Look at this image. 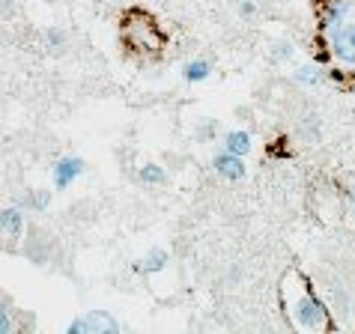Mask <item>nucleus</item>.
<instances>
[{
    "label": "nucleus",
    "instance_id": "2eb2a0df",
    "mask_svg": "<svg viewBox=\"0 0 355 334\" xmlns=\"http://www.w3.org/2000/svg\"><path fill=\"white\" fill-rule=\"evenodd\" d=\"M293 54H295V45H290V42H278V45H275L272 51H269V60L281 66V63H290V60H293Z\"/></svg>",
    "mask_w": 355,
    "mask_h": 334
},
{
    "label": "nucleus",
    "instance_id": "6e6552de",
    "mask_svg": "<svg viewBox=\"0 0 355 334\" xmlns=\"http://www.w3.org/2000/svg\"><path fill=\"white\" fill-rule=\"evenodd\" d=\"M0 227H3V236L6 239H21L24 236V227H27V215L21 206H3L0 212Z\"/></svg>",
    "mask_w": 355,
    "mask_h": 334
},
{
    "label": "nucleus",
    "instance_id": "6ab92c4d",
    "mask_svg": "<svg viewBox=\"0 0 355 334\" xmlns=\"http://www.w3.org/2000/svg\"><path fill=\"white\" fill-rule=\"evenodd\" d=\"M212 132H215V125H203V129L197 132V141H209Z\"/></svg>",
    "mask_w": 355,
    "mask_h": 334
},
{
    "label": "nucleus",
    "instance_id": "aec40b11",
    "mask_svg": "<svg viewBox=\"0 0 355 334\" xmlns=\"http://www.w3.org/2000/svg\"><path fill=\"white\" fill-rule=\"evenodd\" d=\"M347 203H349V209L355 212V185H349V188H347Z\"/></svg>",
    "mask_w": 355,
    "mask_h": 334
},
{
    "label": "nucleus",
    "instance_id": "f8f14e48",
    "mask_svg": "<svg viewBox=\"0 0 355 334\" xmlns=\"http://www.w3.org/2000/svg\"><path fill=\"white\" fill-rule=\"evenodd\" d=\"M167 263H171V254H167L164 248H153V251L141 260V266H137V272H144V274H155V272L167 269Z\"/></svg>",
    "mask_w": 355,
    "mask_h": 334
},
{
    "label": "nucleus",
    "instance_id": "39448f33",
    "mask_svg": "<svg viewBox=\"0 0 355 334\" xmlns=\"http://www.w3.org/2000/svg\"><path fill=\"white\" fill-rule=\"evenodd\" d=\"M66 334H120V322L107 310H84L66 326Z\"/></svg>",
    "mask_w": 355,
    "mask_h": 334
},
{
    "label": "nucleus",
    "instance_id": "1a4fd4ad",
    "mask_svg": "<svg viewBox=\"0 0 355 334\" xmlns=\"http://www.w3.org/2000/svg\"><path fill=\"white\" fill-rule=\"evenodd\" d=\"M221 146L227 152H233V155H242V159H248L251 150H254V137L251 132H245V129H230L224 134V141Z\"/></svg>",
    "mask_w": 355,
    "mask_h": 334
},
{
    "label": "nucleus",
    "instance_id": "ddd939ff",
    "mask_svg": "<svg viewBox=\"0 0 355 334\" xmlns=\"http://www.w3.org/2000/svg\"><path fill=\"white\" fill-rule=\"evenodd\" d=\"M137 179H141L144 185H164L167 182V173H164L162 164L146 161V164H141V170H137Z\"/></svg>",
    "mask_w": 355,
    "mask_h": 334
},
{
    "label": "nucleus",
    "instance_id": "4468645a",
    "mask_svg": "<svg viewBox=\"0 0 355 334\" xmlns=\"http://www.w3.org/2000/svg\"><path fill=\"white\" fill-rule=\"evenodd\" d=\"M0 334H18L15 310H12V304H9L6 299H3V304H0Z\"/></svg>",
    "mask_w": 355,
    "mask_h": 334
},
{
    "label": "nucleus",
    "instance_id": "0eeeda50",
    "mask_svg": "<svg viewBox=\"0 0 355 334\" xmlns=\"http://www.w3.org/2000/svg\"><path fill=\"white\" fill-rule=\"evenodd\" d=\"M212 167H215V173H218L221 179H227V182H242L245 176H248V167H245V159H242V155L227 152L224 146H221V152H215Z\"/></svg>",
    "mask_w": 355,
    "mask_h": 334
},
{
    "label": "nucleus",
    "instance_id": "20e7f679",
    "mask_svg": "<svg viewBox=\"0 0 355 334\" xmlns=\"http://www.w3.org/2000/svg\"><path fill=\"white\" fill-rule=\"evenodd\" d=\"M347 24H355V0H320L317 3V39Z\"/></svg>",
    "mask_w": 355,
    "mask_h": 334
},
{
    "label": "nucleus",
    "instance_id": "9d476101",
    "mask_svg": "<svg viewBox=\"0 0 355 334\" xmlns=\"http://www.w3.org/2000/svg\"><path fill=\"white\" fill-rule=\"evenodd\" d=\"M325 78H329V72L320 66V63H313V60H308V63H302V66H295L293 69V81L299 84V87H320Z\"/></svg>",
    "mask_w": 355,
    "mask_h": 334
},
{
    "label": "nucleus",
    "instance_id": "f257e3e1",
    "mask_svg": "<svg viewBox=\"0 0 355 334\" xmlns=\"http://www.w3.org/2000/svg\"><path fill=\"white\" fill-rule=\"evenodd\" d=\"M278 301L281 313L293 331L302 334H329L334 326V317L325 304L322 292H317L313 281L302 269H287L278 281Z\"/></svg>",
    "mask_w": 355,
    "mask_h": 334
},
{
    "label": "nucleus",
    "instance_id": "9b49d317",
    "mask_svg": "<svg viewBox=\"0 0 355 334\" xmlns=\"http://www.w3.org/2000/svg\"><path fill=\"white\" fill-rule=\"evenodd\" d=\"M209 75H212V63L206 60V57H194V60H189L182 66V81L185 84H203Z\"/></svg>",
    "mask_w": 355,
    "mask_h": 334
},
{
    "label": "nucleus",
    "instance_id": "dca6fc26",
    "mask_svg": "<svg viewBox=\"0 0 355 334\" xmlns=\"http://www.w3.org/2000/svg\"><path fill=\"white\" fill-rule=\"evenodd\" d=\"M45 45L48 48H54V51H60V48L66 45V36H63V30H45Z\"/></svg>",
    "mask_w": 355,
    "mask_h": 334
},
{
    "label": "nucleus",
    "instance_id": "f3484780",
    "mask_svg": "<svg viewBox=\"0 0 355 334\" xmlns=\"http://www.w3.org/2000/svg\"><path fill=\"white\" fill-rule=\"evenodd\" d=\"M27 206H31V209H45V206H48V191H31V194H27V200H24Z\"/></svg>",
    "mask_w": 355,
    "mask_h": 334
},
{
    "label": "nucleus",
    "instance_id": "7ed1b4c3",
    "mask_svg": "<svg viewBox=\"0 0 355 334\" xmlns=\"http://www.w3.org/2000/svg\"><path fill=\"white\" fill-rule=\"evenodd\" d=\"M320 45L334 69L355 75V24H347L329 36H320Z\"/></svg>",
    "mask_w": 355,
    "mask_h": 334
},
{
    "label": "nucleus",
    "instance_id": "a211bd4d",
    "mask_svg": "<svg viewBox=\"0 0 355 334\" xmlns=\"http://www.w3.org/2000/svg\"><path fill=\"white\" fill-rule=\"evenodd\" d=\"M236 12H239V18H254L257 15V3H254V0H242Z\"/></svg>",
    "mask_w": 355,
    "mask_h": 334
},
{
    "label": "nucleus",
    "instance_id": "423d86ee",
    "mask_svg": "<svg viewBox=\"0 0 355 334\" xmlns=\"http://www.w3.org/2000/svg\"><path fill=\"white\" fill-rule=\"evenodd\" d=\"M87 170V161L81 155H60L51 167V179H54V188L57 191H66L72 182H78Z\"/></svg>",
    "mask_w": 355,
    "mask_h": 334
},
{
    "label": "nucleus",
    "instance_id": "f03ea898",
    "mask_svg": "<svg viewBox=\"0 0 355 334\" xmlns=\"http://www.w3.org/2000/svg\"><path fill=\"white\" fill-rule=\"evenodd\" d=\"M123 45L135 54H162L164 51V33L155 24V18L144 9H129L120 24Z\"/></svg>",
    "mask_w": 355,
    "mask_h": 334
}]
</instances>
